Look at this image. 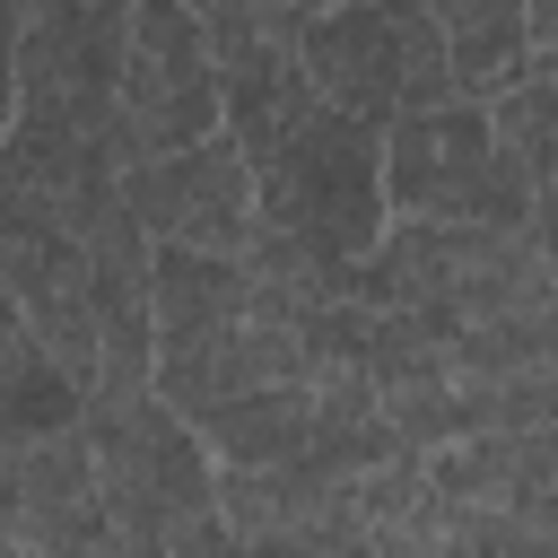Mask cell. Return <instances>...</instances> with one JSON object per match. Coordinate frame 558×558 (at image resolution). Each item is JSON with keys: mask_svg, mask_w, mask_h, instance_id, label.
<instances>
[{"mask_svg": "<svg viewBox=\"0 0 558 558\" xmlns=\"http://www.w3.org/2000/svg\"><path fill=\"white\" fill-rule=\"evenodd\" d=\"M288 375H314V357H305V331L288 323V314H227V323H209V331H174V340H157V366H148V384L183 410V418H201V410H218V401H235V392H262V384H288Z\"/></svg>", "mask_w": 558, "mask_h": 558, "instance_id": "8", "label": "cell"}, {"mask_svg": "<svg viewBox=\"0 0 558 558\" xmlns=\"http://www.w3.org/2000/svg\"><path fill=\"white\" fill-rule=\"evenodd\" d=\"M253 218L296 235L323 262H357L392 218V201H384V122H357V113L314 96L296 113V131L270 157H253Z\"/></svg>", "mask_w": 558, "mask_h": 558, "instance_id": "2", "label": "cell"}, {"mask_svg": "<svg viewBox=\"0 0 558 558\" xmlns=\"http://www.w3.org/2000/svg\"><path fill=\"white\" fill-rule=\"evenodd\" d=\"M122 209L140 218L148 244H201V253H244L262 227L253 218V166L227 131L122 166Z\"/></svg>", "mask_w": 558, "mask_h": 558, "instance_id": "6", "label": "cell"}, {"mask_svg": "<svg viewBox=\"0 0 558 558\" xmlns=\"http://www.w3.org/2000/svg\"><path fill=\"white\" fill-rule=\"evenodd\" d=\"M410 9H427V26L445 35V61H453L462 96H488L497 78H514L532 61L523 0H410Z\"/></svg>", "mask_w": 558, "mask_h": 558, "instance_id": "11", "label": "cell"}, {"mask_svg": "<svg viewBox=\"0 0 558 558\" xmlns=\"http://www.w3.org/2000/svg\"><path fill=\"white\" fill-rule=\"evenodd\" d=\"M209 462H288L314 445V375H288V384H262V392H235L218 410L192 418Z\"/></svg>", "mask_w": 558, "mask_h": 558, "instance_id": "10", "label": "cell"}, {"mask_svg": "<svg viewBox=\"0 0 558 558\" xmlns=\"http://www.w3.org/2000/svg\"><path fill=\"white\" fill-rule=\"evenodd\" d=\"M427 9H384V0H331L296 17V70L323 105L357 113V122H392L401 113V78L418 61Z\"/></svg>", "mask_w": 558, "mask_h": 558, "instance_id": "7", "label": "cell"}, {"mask_svg": "<svg viewBox=\"0 0 558 558\" xmlns=\"http://www.w3.org/2000/svg\"><path fill=\"white\" fill-rule=\"evenodd\" d=\"M218 131V52L192 0H131L122 87H113V148L122 166L192 148Z\"/></svg>", "mask_w": 558, "mask_h": 558, "instance_id": "4", "label": "cell"}, {"mask_svg": "<svg viewBox=\"0 0 558 558\" xmlns=\"http://www.w3.org/2000/svg\"><path fill=\"white\" fill-rule=\"evenodd\" d=\"M532 174L497 148L488 105L453 96L427 113L384 122V201L410 218H471V227H532Z\"/></svg>", "mask_w": 558, "mask_h": 558, "instance_id": "3", "label": "cell"}, {"mask_svg": "<svg viewBox=\"0 0 558 558\" xmlns=\"http://www.w3.org/2000/svg\"><path fill=\"white\" fill-rule=\"evenodd\" d=\"M488 131H497V148L532 174V183H549L558 174V61L549 52H532L514 78H497L488 96Z\"/></svg>", "mask_w": 558, "mask_h": 558, "instance_id": "12", "label": "cell"}, {"mask_svg": "<svg viewBox=\"0 0 558 558\" xmlns=\"http://www.w3.org/2000/svg\"><path fill=\"white\" fill-rule=\"evenodd\" d=\"M87 453L113 549H235V523L218 514V462L157 384L87 401Z\"/></svg>", "mask_w": 558, "mask_h": 558, "instance_id": "1", "label": "cell"}, {"mask_svg": "<svg viewBox=\"0 0 558 558\" xmlns=\"http://www.w3.org/2000/svg\"><path fill=\"white\" fill-rule=\"evenodd\" d=\"M131 0H26L17 17V113L113 131Z\"/></svg>", "mask_w": 558, "mask_h": 558, "instance_id": "5", "label": "cell"}, {"mask_svg": "<svg viewBox=\"0 0 558 558\" xmlns=\"http://www.w3.org/2000/svg\"><path fill=\"white\" fill-rule=\"evenodd\" d=\"M227 314H253V262L244 253H201V244H148V323L157 340L209 331Z\"/></svg>", "mask_w": 558, "mask_h": 558, "instance_id": "9", "label": "cell"}]
</instances>
